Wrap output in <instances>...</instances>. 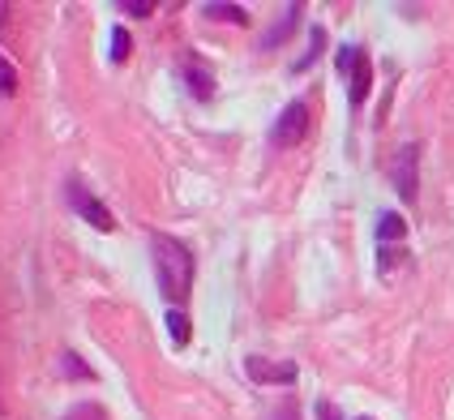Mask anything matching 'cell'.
I'll use <instances>...</instances> for the list:
<instances>
[{"mask_svg": "<svg viewBox=\"0 0 454 420\" xmlns=\"http://www.w3.org/2000/svg\"><path fill=\"white\" fill-rule=\"evenodd\" d=\"M151 253H154V274H159L163 297L172 305H180L189 297V288H193V253H189V245H180L176 236H154Z\"/></svg>", "mask_w": 454, "mask_h": 420, "instance_id": "cell-1", "label": "cell"}, {"mask_svg": "<svg viewBox=\"0 0 454 420\" xmlns=\"http://www.w3.org/2000/svg\"><path fill=\"white\" fill-rule=\"evenodd\" d=\"M69 202H74V210H77V215H82L86 223H90V227H99V232H112V227H116L112 210H107V206H103V202L95 198L90 189H82L77 180L69 185Z\"/></svg>", "mask_w": 454, "mask_h": 420, "instance_id": "cell-2", "label": "cell"}, {"mask_svg": "<svg viewBox=\"0 0 454 420\" xmlns=\"http://www.w3.org/2000/svg\"><path fill=\"white\" fill-rule=\"evenodd\" d=\"M304 133H309V107H304V103H287L283 116L275 121V133H270L275 147H296Z\"/></svg>", "mask_w": 454, "mask_h": 420, "instance_id": "cell-3", "label": "cell"}, {"mask_svg": "<svg viewBox=\"0 0 454 420\" xmlns=\"http://www.w3.org/2000/svg\"><path fill=\"white\" fill-rule=\"evenodd\" d=\"M416 163H420V150L407 142V147L395 155V168H390V176H395V189H399V198H403V202H416Z\"/></svg>", "mask_w": 454, "mask_h": 420, "instance_id": "cell-4", "label": "cell"}, {"mask_svg": "<svg viewBox=\"0 0 454 420\" xmlns=\"http://www.w3.org/2000/svg\"><path fill=\"white\" fill-rule=\"evenodd\" d=\"M253 382H296V365H275V361H262V356H249L245 361Z\"/></svg>", "mask_w": 454, "mask_h": 420, "instance_id": "cell-5", "label": "cell"}, {"mask_svg": "<svg viewBox=\"0 0 454 420\" xmlns=\"http://www.w3.org/2000/svg\"><path fill=\"white\" fill-rule=\"evenodd\" d=\"M369 86H373V69H369V56L360 52L352 65V91H348V99H352V107H360V103L369 99Z\"/></svg>", "mask_w": 454, "mask_h": 420, "instance_id": "cell-6", "label": "cell"}, {"mask_svg": "<svg viewBox=\"0 0 454 420\" xmlns=\"http://www.w3.org/2000/svg\"><path fill=\"white\" fill-rule=\"evenodd\" d=\"M184 82H189V91H193L198 99H210V95H215V77L206 74L202 65H184Z\"/></svg>", "mask_w": 454, "mask_h": 420, "instance_id": "cell-7", "label": "cell"}, {"mask_svg": "<svg viewBox=\"0 0 454 420\" xmlns=\"http://www.w3.org/2000/svg\"><path fill=\"white\" fill-rule=\"evenodd\" d=\"M296 18H301V9H296V4H292V9H287V13H283V22H278L275 30H270V35H266V39H262V48H278V44H283V39H287V35H292V30H296Z\"/></svg>", "mask_w": 454, "mask_h": 420, "instance_id": "cell-8", "label": "cell"}, {"mask_svg": "<svg viewBox=\"0 0 454 420\" xmlns=\"http://www.w3.org/2000/svg\"><path fill=\"white\" fill-rule=\"evenodd\" d=\"M407 236V223H403V215H381L378 219V241L386 245V241H403Z\"/></svg>", "mask_w": 454, "mask_h": 420, "instance_id": "cell-9", "label": "cell"}, {"mask_svg": "<svg viewBox=\"0 0 454 420\" xmlns=\"http://www.w3.org/2000/svg\"><path fill=\"white\" fill-rule=\"evenodd\" d=\"M202 13H206V18H227V22H236V26H245V22H249L240 4H206Z\"/></svg>", "mask_w": 454, "mask_h": 420, "instance_id": "cell-10", "label": "cell"}, {"mask_svg": "<svg viewBox=\"0 0 454 420\" xmlns=\"http://www.w3.org/2000/svg\"><path fill=\"white\" fill-rule=\"evenodd\" d=\"M322 48H326V30H322V26H313V35H309V56L296 60V69H309V65H313V56H322Z\"/></svg>", "mask_w": 454, "mask_h": 420, "instance_id": "cell-11", "label": "cell"}, {"mask_svg": "<svg viewBox=\"0 0 454 420\" xmlns=\"http://www.w3.org/2000/svg\"><path fill=\"white\" fill-rule=\"evenodd\" d=\"M168 330H172V339H176L180 347L189 344V318H184L180 309H172V313H168Z\"/></svg>", "mask_w": 454, "mask_h": 420, "instance_id": "cell-12", "label": "cell"}, {"mask_svg": "<svg viewBox=\"0 0 454 420\" xmlns=\"http://www.w3.org/2000/svg\"><path fill=\"white\" fill-rule=\"evenodd\" d=\"M0 95H4V99H9V95H18V69H13L4 56H0Z\"/></svg>", "mask_w": 454, "mask_h": 420, "instance_id": "cell-13", "label": "cell"}, {"mask_svg": "<svg viewBox=\"0 0 454 420\" xmlns=\"http://www.w3.org/2000/svg\"><path fill=\"white\" fill-rule=\"evenodd\" d=\"M65 420H107V412H103L99 403H77V408L65 412Z\"/></svg>", "mask_w": 454, "mask_h": 420, "instance_id": "cell-14", "label": "cell"}, {"mask_svg": "<svg viewBox=\"0 0 454 420\" xmlns=\"http://www.w3.org/2000/svg\"><path fill=\"white\" fill-rule=\"evenodd\" d=\"M129 48H133V44H129V30L116 26V30H112V60H129Z\"/></svg>", "mask_w": 454, "mask_h": 420, "instance_id": "cell-15", "label": "cell"}, {"mask_svg": "<svg viewBox=\"0 0 454 420\" xmlns=\"http://www.w3.org/2000/svg\"><path fill=\"white\" fill-rule=\"evenodd\" d=\"M356 56H360L356 48H339V56H334V69H339V74H352Z\"/></svg>", "mask_w": 454, "mask_h": 420, "instance_id": "cell-16", "label": "cell"}, {"mask_svg": "<svg viewBox=\"0 0 454 420\" xmlns=\"http://www.w3.org/2000/svg\"><path fill=\"white\" fill-rule=\"evenodd\" d=\"M60 361H65V373H69V377H90V369H86V365H82V361H77L74 352H65V356H60Z\"/></svg>", "mask_w": 454, "mask_h": 420, "instance_id": "cell-17", "label": "cell"}, {"mask_svg": "<svg viewBox=\"0 0 454 420\" xmlns=\"http://www.w3.org/2000/svg\"><path fill=\"white\" fill-rule=\"evenodd\" d=\"M125 13H129V18H151V13H154V4H146V0H129V4H125Z\"/></svg>", "mask_w": 454, "mask_h": 420, "instance_id": "cell-18", "label": "cell"}, {"mask_svg": "<svg viewBox=\"0 0 454 420\" xmlns=\"http://www.w3.org/2000/svg\"><path fill=\"white\" fill-rule=\"evenodd\" d=\"M317 420H343V416H339L334 403H317Z\"/></svg>", "mask_w": 454, "mask_h": 420, "instance_id": "cell-19", "label": "cell"}, {"mask_svg": "<svg viewBox=\"0 0 454 420\" xmlns=\"http://www.w3.org/2000/svg\"><path fill=\"white\" fill-rule=\"evenodd\" d=\"M275 420H296V408H278V416Z\"/></svg>", "mask_w": 454, "mask_h": 420, "instance_id": "cell-20", "label": "cell"}, {"mask_svg": "<svg viewBox=\"0 0 454 420\" xmlns=\"http://www.w3.org/2000/svg\"><path fill=\"white\" fill-rule=\"evenodd\" d=\"M9 22V4H0V26Z\"/></svg>", "mask_w": 454, "mask_h": 420, "instance_id": "cell-21", "label": "cell"}, {"mask_svg": "<svg viewBox=\"0 0 454 420\" xmlns=\"http://www.w3.org/2000/svg\"><path fill=\"white\" fill-rule=\"evenodd\" d=\"M360 420H369V416H360Z\"/></svg>", "mask_w": 454, "mask_h": 420, "instance_id": "cell-22", "label": "cell"}]
</instances>
